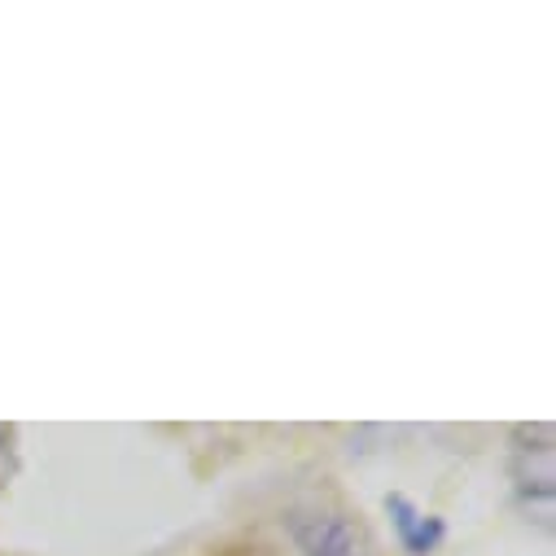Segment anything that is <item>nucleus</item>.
Wrapping results in <instances>:
<instances>
[{"mask_svg":"<svg viewBox=\"0 0 556 556\" xmlns=\"http://www.w3.org/2000/svg\"><path fill=\"white\" fill-rule=\"evenodd\" d=\"M390 517H394V530H399V539H403L407 552L430 556V552L439 547V539H443V521H439L434 513L416 508V504L403 500V495H390Z\"/></svg>","mask_w":556,"mask_h":556,"instance_id":"obj_3","label":"nucleus"},{"mask_svg":"<svg viewBox=\"0 0 556 556\" xmlns=\"http://www.w3.org/2000/svg\"><path fill=\"white\" fill-rule=\"evenodd\" d=\"M14 465H18V452H14V430L0 426V486L14 478Z\"/></svg>","mask_w":556,"mask_h":556,"instance_id":"obj_4","label":"nucleus"},{"mask_svg":"<svg viewBox=\"0 0 556 556\" xmlns=\"http://www.w3.org/2000/svg\"><path fill=\"white\" fill-rule=\"evenodd\" d=\"M513 478H517V491L534 504L543 500V513L552 504V430L547 426H530L517 434V452H513Z\"/></svg>","mask_w":556,"mask_h":556,"instance_id":"obj_1","label":"nucleus"},{"mask_svg":"<svg viewBox=\"0 0 556 556\" xmlns=\"http://www.w3.org/2000/svg\"><path fill=\"white\" fill-rule=\"evenodd\" d=\"M299 539L307 556H368V534L351 517H316Z\"/></svg>","mask_w":556,"mask_h":556,"instance_id":"obj_2","label":"nucleus"}]
</instances>
